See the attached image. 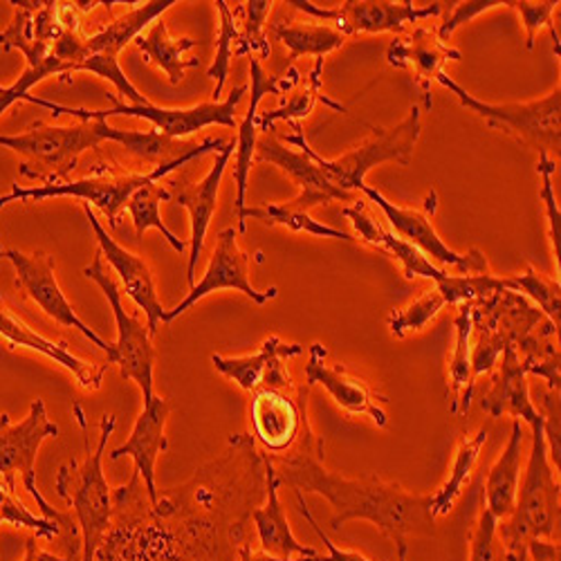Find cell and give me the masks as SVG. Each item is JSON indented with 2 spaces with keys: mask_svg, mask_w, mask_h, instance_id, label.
<instances>
[{
  "mask_svg": "<svg viewBox=\"0 0 561 561\" xmlns=\"http://www.w3.org/2000/svg\"><path fill=\"white\" fill-rule=\"evenodd\" d=\"M270 460L280 483L301 494H319L333 505V530H340L353 519L370 522L398 548L409 546V539L413 537L436 535V517L432 512L434 494L407 492L402 485L385 481L378 474L348 479L325 470L323 440L314 432L293 451L270 456Z\"/></svg>",
  "mask_w": 561,
  "mask_h": 561,
  "instance_id": "cell-2",
  "label": "cell"
},
{
  "mask_svg": "<svg viewBox=\"0 0 561 561\" xmlns=\"http://www.w3.org/2000/svg\"><path fill=\"white\" fill-rule=\"evenodd\" d=\"M173 5H175V0H153V3L139 5L130 12H126L124 16L111 21L104 30L90 34V36H83V48H81L83 61H88L90 57H98V55L119 57V53L126 48L128 43H133L139 34L145 32L147 25H151L158 16H162Z\"/></svg>",
  "mask_w": 561,
  "mask_h": 561,
  "instance_id": "cell-30",
  "label": "cell"
},
{
  "mask_svg": "<svg viewBox=\"0 0 561 561\" xmlns=\"http://www.w3.org/2000/svg\"><path fill=\"white\" fill-rule=\"evenodd\" d=\"M454 12L451 16L436 30L440 41H449V36L465 23H470L472 19L490 12V10H496V8H507L510 10V0H467V3H454Z\"/></svg>",
  "mask_w": 561,
  "mask_h": 561,
  "instance_id": "cell-48",
  "label": "cell"
},
{
  "mask_svg": "<svg viewBox=\"0 0 561 561\" xmlns=\"http://www.w3.org/2000/svg\"><path fill=\"white\" fill-rule=\"evenodd\" d=\"M100 133L108 142H117L126 153L135 156L137 160L156 162L158 167L178 162L196 149V145H184L182 139L167 137L158 130H122L108 126V122L104 119H100Z\"/></svg>",
  "mask_w": 561,
  "mask_h": 561,
  "instance_id": "cell-33",
  "label": "cell"
},
{
  "mask_svg": "<svg viewBox=\"0 0 561 561\" xmlns=\"http://www.w3.org/2000/svg\"><path fill=\"white\" fill-rule=\"evenodd\" d=\"M23 561H70V554L66 552V557H57V554H53V552H48V550H43V548L38 546V539H36L34 535H27Z\"/></svg>",
  "mask_w": 561,
  "mask_h": 561,
  "instance_id": "cell-51",
  "label": "cell"
},
{
  "mask_svg": "<svg viewBox=\"0 0 561 561\" xmlns=\"http://www.w3.org/2000/svg\"><path fill=\"white\" fill-rule=\"evenodd\" d=\"M237 239H239V231L233 229V227H227V229H222L218 233L209 267H207L205 276L201 278V284L192 288V293L186 295V299L182 304H178L173 310L164 312L162 323H169V321L178 319L180 314H184L192 306H196L201 299H205L207 295L218 293V290L243 293L248 299H252L259 306L276 299L278 290L274 286L263 290V293H259L250 284V274H248L250 256L239 248Z\"/></svg>",
  "mask_w": 561,
  "mask_h": 561,
  "instance_id": "cell-17",
  "label": "cell"
},
{
  "mask_svg": "<svg viewBox=\"0 0 561 561\" xmlns=\"http://www.w3.org/2000/svg\"><path fill=\"white\" fill-rule=\"evenodd\" d=\"M245 92H248V85H239L237 90L229 92V98L225 102H207V104H198L192 108H160V106H153L151 102L133 106V104L119 102L115 95H111V92L106 95V100L113 102V108H106V111L70 108V106H61V104H55L48 100H38L34 95H27L23 102L48 108L55 117L70 115V117H77L79 122H95V119L106 122L108 117L147 119L156 126L158 133L173 137V139H182V137H190V135L203 130L205 126H214V124L227 126V128L237 126V117H233V113H237V106L245 98Z\"/></svg>",
  "mask_w": 561,
  "mask_h": 561,
  "instance_id": "cell-9",
  "label": "cell"
},
{
  "mask_svg": "<svg viewBox=\"0 0 561 561\" xmlns=\"http://www.w3.org/2000/svg\"><path fill=\"white\" fill-rule=\"evenodd\" d=\"M456 325V346L449 359V382H451V413L465 415L470 411V402L474 396L477 378L472 373V312L470 306H458V314L454 319Z\"/></svg>",
  "mask_w": 561,
  "mask_h": 561,
  "instance_id": "cell-36",
  "label": "cell"
},
{
  "mask_svg": "<svg viewBox=\"0 0 561 561\" xmlns=\"http://www.w3.org/2000/svg\"><path fill=\"white\" fill-rule=\"evenodd\" d=\"M225 139H205V142L196 145V149L184 156L178 162L156 167L149 173H137V175H90L81 180H66L57 184H38V186H14V190L5 196H0V209L8 207L10 203H30V201H45V198H59V196H72L83 201L85 205H95L104 211L111 227L119 225V216L126 209L128 198L142 190L147 184L160 182L178 167L192 162L205 153H220L225 149Z\"/></svg>",
  "mask_w": 561,
  "mask_h": 561,
  "instance_id": "cell-6",
  "label": "cell"
},
{
  "mask_svg": "<svg viewBox=\"0 0 561 561\" xmlns=\"http://www.w3.org/2000/svg\"><path fill=\"white\" fill-rule=\"evenodd\" d=\"M310 557H293V559H284V557H274L267 554L263 550H254L252 543H243L239 548V561H308Z\"/></svg>",
  "mask_w": 561,
  "mask_h": 561,
  "instance_id": "cell-52",
  "label": "cell"
},
{
  "mask_svg": "<svg viewBox=\"0 0 561 561\" xmlns=\"http://www.w3.org/2000/svg\"><path fill=\"white\" fill-rule=\"evenodd\" d=\"M559 483L548 460V447L543 436V423L533 427V447L526 467V479L517 490L514 510L496 533L505 548L507 561H522L526 546L535 539L552 541L559 528Z\"/></svg>",
  "mask_w": 561,
  "mask_h": 561,
  "instance_id": "cell-4",
  "label": "cell"
},
{
  "mask_svg": "<svg viewBox=\"0 0 561 561\" xmlns=\"http://www.w3.org/2000/svg\"><path fill=\"white\" fill-rule=\"evenodd\" d=\"M83 211H85L88 225L92 227V231H95V237L100 241V252L104 254V259L119 274L124 293L135 301V306L139 310H145V314L149 319V323H147L149 325V333H151V337H156L167 308L158 299L156 278H153V272H151L149 263L145 261V256L128 252L115 239H111L108 231L104 229V225L98 220L95 211L90 209V205L83 203Z\"/></svg>",
  "mask_w": 561,
  "mask_h": 561,
  "instance_id": "cell-19",
  "label": "cell"
},
{
  "mask_svg": "<svg viewBox=\"0 0 561 561\" xmlns=\"http://www.w3.org/2000/svg\"><path fill=\"white\" fill-rule=\"evenodd\" d=\"M288 5L295 10L321 19V21H333L335 27L348 38L357 34H382L393 32L402 34L409 23H417L425 19L438 16L445 8V3H432L425 8H417L409 0L404 3H391V0H346L340 8L325 10L317 8L310 0H288Z\"/></svg>",
  "mask_w": 561,
  "mask_h": 561,
  "instance_id": "cell-14",
  "label": "cell"
},
{
  "mask_svg": "<svg viewBox=\"0 0 561 561\" xmlns=\"http://www.w3.org/2000/svg\"><path fill=\"white\" fill-rule=\"evenodd\" d=\"M503 286L505 290L519 293L526 299H533L541 312L557 325L559 329V308H561V288H559V278L546 276L537 272L533 265L526 267L524 274H512L503 276Z\"/></svg>",
  "mask_w": 561,
  "mask_h": 561,
  "instance_id": "cell-40",
  "label": "cell"
},
{
  "mask_svg": "<svg viewBox=\"0 0 561 561\" xmlns=\"http://www.w3.org/2000/svg\"><path fill=\"white\" fill-rule=\"evenodd\" d=\"M102 142L100 119L79 122L75 126H48L36 122L27 133L0 135V147L27 158V162L19 167V173L43 184L66 182L68 173L77 167L79 156Z\"/></svg>",
  "mask_w": 561,
  "mask_h": 561,
  "instance_id": "cell-7",
  "label": "cell"
},
{
  "mask_svg": "<svg viewBox=\"0 0 561 561\" xmlns=\"http://www.w3.org/2000/svg\"><path fill=\"white\" fill-rule=\"evenodd\" d=\"M485 440H488V430L485 427L474 436H462L460 438V445L456 449L449 477H447L445 485L434 494V501H432L434 517H445V514H449V510L454 507L462 488L467 485V481H470V477L474 472V467L479 462V456H481V449H483Z\"/></svg>",
  "mask_w": 561,
  "mask_h": 561,
  "instance_id": "cell-38",
  "label": "cell"
},
{
  "mask_svg": "<svg viewBox=\"0 0 561 561\" xmlns=\"http://www.w3.org/2000/svg\"><path fill=\"white\" fill-rule=\"evenodd\" d=\"M272 0H250V3L243 5L245 12V23L243 32H239V43L233 48V55L237 57H248V55H261V59H270V41L265 36V21L267 14L272 12Z\"/></svg>",
  "mask_w": 561,
  "mask_h": 561,
  "instance_id": "cell-42",
  "label": "cell"
},
{
  "mask_svg": "<svg viewBox=\"0 0 561 561\" xmlns=\"http://www.w3.org/2000/svg\"><path fill=\"white\" fill-rule=\"evenodd\" d=\"M443 88L454 92L460 106L483 117L492 128H501L517 137L526 147L539 153H557L561 149V85L557 83L543 100L528 104H488L470 95L460 83L445 72L436 79Z\"/></svg>",
  "mask_w": 561,
  "mask_h": 561,
  "instance_id": "cell-10",
  "label": "cell"
},
{
  "mask_svg": "<svg viewBox=\"0 0 561 561\" xmlns=\"http://www.w3.org/2000/svg\"><path fill=\"white\" fill-rule=\"evenodd\" d=\"M359 192L370 203H376L385 211V216H387L389 225L393 227V233L398 239L417 248L436 267H440V270L454 267L456 272H474V270L490 267L485 254L479 248H472L467 254H458V252L449 250L445 245V241L438 237V231L432 222V216H434V209H436V192L430 194L427 205H425L423 211L398 207L391 201H387L378 190H370V186H366V184L362 186Z\"/></svg>",
  "mask_w": 561,
  "mask_h": 561,
  "instance_id": "cell-16",
  "label": "cell"
},
{
  "mask_svg": "<svg viewBox=\"0 0 561 561\" xmlns=\"http://www.w3.org/2000/svg\"><path fill=\"white\" fill-rule=\"evenodd\" d=\"M460 59H462V53L456 48H449L447 43L440 41L438 32L430 27H415L409 36L396 38L387 50L389 66L411 70L417 83L423 85V98L427 108H432V102H430L432 81H436L443 75V66L447 61H460Z\"/></svg>",
  "mask_w": 561,
  "mask_h": 561,
  "instance_id": "cell-26",
  "label": "cell"
},
{
  "mask_svg": "<svg viewBox=\"0 0 561 561\" xmlns=\"http://www.w3.org/2000/svg\"><path fill=\"white\" fill-rule=\"evenodd\" d=\"M522 561H559V543L535 539L526 546Z\"/></svg>",
  "mask_w": 561,
  "mask_h": 561,
  "instance_id": "cell-50",
  "label": "cell"
},
{
  "mask_svg": "<svg viewBox=\"0 0 561 561\" xmlns=\"http://www.w3.org/2000/svg\"><path fill=\"white\" fill-rule=\"evenodd\" d=\"M162 201H171V192L164 190L162 184L153 182L142 186V190H137L128 203L126 209L133 218V227H135V237L142 239L149 229H160L162 237L167 239V243L175 250V252H184L186 250V241L178 239L175 233L164 225L162 214H160V203Z\"/></svg>",
  "mask_w": 561,
  "mask_h": 561,
  "instance_id": "cell-39",
  "label": "cell"
},
{
  "mask_svg": "<svg viewBox=\"0 0 561 561\" xmlns=\"http://www.w3.org/2000/svg\"><path fill=\"white\" fill-rule=\"evenodd\" d=\"M3 254H5V250H3V245H0V261H3Z\"/></svg>",
  "mask_w": 561,
  "mask_h": 561,
  "instance_id": "cell-54",
  "label": "cell"
},
{
  "mask_svg": "<svg viewBox=\"0 0 561 561\" xmlns=\"http://www.w3.org/2000/svg\"><path fill=\"white\" fill-rule=\"evenodd\" d=\"M263 454V465H265V505H259L252 512V522L256 526L259 539H261V550L274 557H284L293 559L297 557H317V550L310 546H304L295 539L290 524L286 519V510L284 503L278 499V488L280 481L276 477L274 465L265 451Z\"/></svg>",
  "mask_w": 561,
  "mask_h": 561,
  "instance_id": "cell-27",
  "label": "cell"
},
{
  "mask_svg": "<svg viewBox=\"0 0 561 561\" xmlns=\"http://www.w3.org/2000/svg\"><path fill=\"white\" fill-rule=\"evenodd\" d=\"M248 218L261 220L263 225H270V227L278 225V227H288L293 231H306V233H312V237L337 239V241H346V243L357 241L353 233H348V231H342V229H335V227H329V225H321L319 220H314L310 216V211L306 207H301L295 201L280 203V205L267 203V205H261V207H245L241 214H237L239 233L248 231Z\"/></svg>",
  "mask_w": 561,
  "mask_h": 561,
  "instance_id": "cell-34",
  "label": "cell"
},
{
  "mask_svg": "<svg viewBox=\"0 0 561 561\" xmlns=\"http://www.w3.org/2000/svg\"><path fill=\"white\" fill-rule=\"evenodd\" d=\"M59 427L48 417V409L45 402L36 398L30 407V413L19 425H12L8 413H0V477L8 483L10 490L16 492V477H21L23 488L27 494L36 501L41 507V514L45 519H50L59 526H64L72 514H64L55 510L48 499H45L36 485V472L34 460L38 454V447L43 440L59 438Z\"/></svg>",
  "mask_w": 561,
  "mask_h": 561,
  "instance_id": "cell-11",
  "label": "cell"
},
{
  "mask_svg": "<svg viewBox=\"0 0 561 561\" xmlns=\"http://www.w3.org/2000/svg\"><path fill=\"white\" fill-rule=\"evenodd\" d=\"M407 557H409V546L398 548V561H407Z\"/></svg>",
  "mask_w": 561,
  "mask_h": 561,
  "instance_id": "cell-53",
  "label": "cell"
},
{
  "mask_svg": "<svg viewBox=\"0 0 561 561\" xmlns=\"http://www.w3.org/2000/svg\"><path fill=\"white\" fill-rule=\"evenodd\" d=\"M135 48L145 55L149 64H156L162 72H167L169 81L178 85L184 79L186 68H198L201 59H184V53L194 50L198 41L196 38H173L162 21H156L149 34H139L135 41Z\"/></svg>",
  "mask_w": 561,
  "mask_h": 561,
  "instance_id": "cell-32",
  "label": "cell"
},
{
  "mask_svg": "<svg viewBox=\"0 0 561 561\" xmlns=\"http://www.w3.org/2000/svg\"><path fill=\"white\" fill-rule=\"evenodd\" d=\"M265 499V465L252 436H229L227 449L194 477L158 492L156 514L190 533L227 561L239 557L252 512Z\"/></svg>",
  "mask_w": 561,
  "mask_h": 561,
  "instance_id": "cell-1",
  "label": "cell"
},
{
  "mask_svg": "<svg viewBox=\"0 0 561 561\" xmlns=\"http://www.w3.org/2000/svg\"><path fill=\"white\" fill-rule=\"evenodd\" d=\"M522 454H524V430L522 420H514L510 440L499 456V460L492 465V470L485 481L483 490V507L492 514L496 522L507 519L514 501H517L519 490V474H522Z\"/></svg>",
  "mask_w": 561,
  "mask_h": 561,
  "instance_id": "cell-29",
  "label": "cell"
},
{
  "mask_svg": "<svg viewBox=\"0 0 561 561\" xmlns=\"http://www.w3.org/2000/svg\"><path fill=\"white\" fill-rule=\"evenodd\" d=\"M310 387H259L250 398V425L263 451L284 456L312 434L306 417Z\"/></svg>",
  "mask_w": 561,
  "mask_h": 561,
  "instance_id": "cell-13",
  "label": "cell"
},
{
  "mask_svg": "<svg viewBox=\"0 0 561 561\" xmlns=\"http://www.w3.org/2000/svg\"><path fill=\"white\" fill-rule=\"evenodd\" d=\"M301 353H304L301 344H286V342H280L276 335H272L261 344L259 353H254V355H243V357L211 355V364L220 373V376L233 380L243 391L252 393L261 387L263 376H265L267 366L272 364V359H276V357L290 359Z\"/></svg>",
  "mask_w": 561,
  "mask_h": 561,
  "instance_id": "cell-31",
  "label": "cell"
},
{
  "mask_svg": "<svg viewBox=\"0 0 561 561\" xmlns=\"http://www.w3.org/2000/svg\"><path fill=\"white\" fill-rule=\"evenodd\" d=\"M510 10H514L522 16V23L528 32V38H526L528 50L535 48V38L539 34V30L548 27L554 38V50L559 55L561 41H559V32L552 23V14H554V10H559V0H543V3H533V0H510Z\"/></svg>",
  "mask_w": 561,
  "mask_h": 561,
  "instance_id": "cell-46",
  "label": "cell"
},
{
  "mask_svg": "<svg viewBox=\"0 0 561 561\" xmlns=\"http://www.w3.org/2000/svg\"><path fill=\"white\" fill-rule=\"evenodd\" d=\"M250 77H252V104L245 113V119L239 124V135L233 139V156H237V167H233V180H237V203H233V214H241L245 209V194H248V175L256 153V139H259V104L265 95H286L299 81L301 72L290 66L288 77H267L261 61L256 57L250 59Z\"/></svg>",
  "mask_w": 561,
  "mask_h": 561,
  "instance_id": "cell-21",
  "label": "cell"
},
{
  "mask_svg": "<svg viewBox=\"0 0 561 561\" xmlns=\"http://www.w3.org/2000/svg\"><path fill=\"white\" fill-rule=\"evenodd\" d=\"M254 160L270 162L284 171L299 186V196L295 198V203H299L308 211L321 205H331L333 201L353 203V196L340 192L335 184H331V180L323 175L319 164L308 153H297L288 149L274 133H263L256 139Z\"/></svg>",
  "mask_w": 561,
  "mask_h": 561,
  "instance_id": "cell-20",
  "label": "cell"
},
{
  "mask_svg": "<svg viewBox=\"0 0 561 561\" xmlns=\"http://www.w3.org/2000/svg\"><path fill=\"white\" fill-rule=\"evenodd\" d=\"M490 382L488 393L481 398V409L492 417L512 415L514 420H524L533 430L543 423L541 411L530 400L528 373L519 359V353L514 346H507L496 366Z\"/></svg>",
  "mask_w": 561,
  "mask_h": 561,
  "instance_id": "cell-23",
  "label": "cell"
},
{
  "mask_svg": "<svg viewBox=\"0 0 561 561\" xmlns=\"http://www.w3.org/2000/svg\"><path fill=\"white\" fill-rule=\"evenodd\" d=\"M290 126L295 133L278 137L280 142L293 145L308 153L319 164L323 175L331 180V184H335L340 192L353 196L362 190L364 178L373 167L385 162H398L402 167L409 164L420 130H423V108L411 106L407 117L391 128H370L373 133L364 142L335 160H323L319 153H314V149H310V145L306 142V130L299 122H293Z\"/></svg>",
  "mask_w": 561,
  "mask_h": 561,
  "instance_id": "cell-5",
  "label": "cell"
},
{
  "mask_svg": "<svg viewBox=\"0 0 561 561\" xmlns=\"http://www.w3.org/2000/svg\"><path fill=\"white\" fill-rule=\"evenodd\" d=\"M14 526V528H25L30 535L36 539H48L55 541L61 537V526L32 514L25 503L19 499L14 490L8 488V483L0 477V526Z\"/></svg>",
  "mask_w": 561,
  "mask_h": 561,
  "instance_id": "cell-41",
  "label": "cell"
},
{
  "mask_svg": "<svg viewBox=\"0 0 561 561\" xmlns=\"http://www.w3.org/2000/svg\"><path fill=\"white\" fill-rule=\"evenodd\" d=\"M297 510H299V514L301 517L312 526V530L317 533V537L323 541V546L329 548V554L325 557H310L308 561H370V559H366L362 552H355V550H342V548H337L333 541H331V537L323 533V528L317 524V519L312 517V512L308 510V505H306V501H304V494L301 492H297Z\"/></svg>",
  "mask_w": 561,
  "mask_h": 561,
  "instance_id": "cell-49",
  "label": "cell"
},
{
  "mask_svg": "<svg viewBox=\"0 0 561 561\" xmlns=\"http://www.w3.org/2000/svg\"><path fill=\"white\" fill-rule=\"evenodd\" d=\"M557 171V162L548 156V153H539V162H537V173L541 175V190H539V201L546 207V225H548V239H550V248H552V256H554V270L559 276V245H561V211L557 207V198H554V184H552V175Z\"/></svg>",
  "mask_w": 561,
  "mask_h": 561,
  "instance_id": "cell-45",
  "label": "cell"
},
{
  "mask_svg": "<svg viewBox=\"0 0 561 561\" xmlns=\"http://www.w3.org/2000/svg\"><path fill=\"white\" fill-rule=\"evenodd\" d=\"M3 259H8L16 270V288L25 293L45 314L55 319L57 323L66 325V329L79 331L90 344H95L100 351H104L111 364L113 359V344L100 337L95 331L88 329V325L79 319L72 304L64 295L59 280H57V263L55 256L48 252H34L23 254L19 250H5Z\"/></svg>",
  "mask_w": 561,
  "mask_h": 561,
  "instance_id": "cell-15",
  "label": "cell"
},
{
  "mask_svg": "<svg viewBox=\"0 0 561 561\" xmlns=\"http://www.w3.org/2000/svg\"><path fill=\"white\" fill-rule=\"evenodd\" d=\"M95 561H225L203 541L156 514L147 488L133 472L113 490L111 530Z\"/></svg>",
  "mask_w": 561,
  "mask_h": 561,
  "instance_id": "cell-3",
  "label": "cell"
},
{
  "mask_svg": "<svg viewBox=\"0 0 561 561\" xmlns=\"http://www.w3.org/2000/svg\"><path fill=\"white\" fill-rule=\"evenodd\" d=\"M321 79H323V59L319 57L314 61V68L310 70V75L306 77V81L301 79L293 90H290V98L284 106H278L274 111H265L261 115H256V126L263 133H272L276 122H299L304 117H308L312 113V108L321 102L323 106H329L337 113H346V108L342 104H337L335 100H331L329 95H323L321 90Z\"/></svg>",
  "mask_w": 561,
  "mask_h": 561,
  "instance_id": "cell-35",
  "label": "cell"
},
{
  "mask_svg": "<svg viewBox=\"0 0 561 561\" xmlns=\"http://www.w3.org/2000/svg\"><path fill=\"white\" fill-rule=\"evenodd\" d=\"M496 526L499 522L481 505V514L470 543V561H507Z\"/></svg>",
  "mask_w": 561,
  "mask_h": 561,
  "instance_id": "cell-47",
  "label": "cell"
},
{
  "mask_svg": "<svg viewBox=\"0 0 561 561\" xmlns=\"http://www.w3.org/2000/svg\"><path fill=\"white\" fill-rule=\"evenodd\" d=\"M472 312V373H492L507 346L517 348L548 319L530 299L512 290L467 304Z\"/></svg>",
  "mask_w": 561,
  "mask_h": 561,
  "instance_id": "cell-8",
  "label": "cell"
},
{
  "mask_svg": "<svg viewBox=\"0 0 561 561\" xmlns=\"http://www.w3.org/2000/svg\"><path fill=\"white\" fill-rule=\"evenodd\" d=\"M171 404L169 400L153 396L145 402L142 413L135 420V427L124 445L111 451V460H119L130 456L135 460V472L142 479L151 505L158 503V485H156V460L160 454L169 449L167 440V420Z\"/></svg>",
  "mask_w": 561,
  "mask_h": 561,
  "instance_id": "cell-22",
  "label": "cell"
},
{
  "mask_svg": "<svg viewBox=\"0 0 561 561\" xmlns=\"http://www.w3.org/2000/svg\"><path fill=\"white\" fill-rule=\"evenodd\" d=\"M0 340H3L12 351L14 348H30V351H36L45 357H50L53 362H57L66 370H70L72 376L77 378V382L88 391L102 389L106 370L111 368L108 362L90 364L85 359H79L77 355H72L68 351L66 344H55L50 340H45L43 335L34 333L12 308L5 306L3 297H0Z\"/></svg>",
  "mask_w": 561,
  "mask_h": 561,
  "instance_id": "cell-24",
  "label": "cell"
},
{
  "mask_svg": "<svg viewBox=\"0 0 561 561\" xmlns=\"http://www.w3.org/2000/svg\"><path fill=\"white\" fill-rule=\"evenodd\" d=\"M443 295L434 288L427 290L423 297L415 299L411 306L402 310H393L389 317V329L398 340H404L409 333H420L425 325L438 317V312L445 308Z\"/></svg>",
  "mask_w": 561,
  "mask_h": 561,
  "instance_id": "cell-43",
  "label": "cell"
},
{
  "mask_svg": "<svg viewBox=\"0 0 561 561\" xmlns=\"http://www.w3.org/2000/svg\"><path fill=\"white\" fill-rule=\"evenodd\" d=\"M233 149H237V145L227 142L225 149L216 156L211 171L201 182H196L194 186H186L182 192L171 194V201L190 211V220H192V239H190L192 254H190V267H186V280H190L192 288L196 286V267L203 254L207 229L218 209V192L225 178V169L233 156Z\"/></svg>",
  "mask_w": 561,
  "mask_h": 561,
  "instance_id": "cell-25",
  "label": "cell"
},
{
  "mask_svg": "<svg viewBox=\"0 0 561 561\" xmlns=\"http://www.w3.org/2000/svg\"><path fill=\"white\" fill-rule=\"evenodd\" d=\"M218 12H220V34H218V50H216V59L207 70V77L216 81V88L211 92L214 102H220L222 88L227 83L229 77V68H231V57H233V48L239 43V27L237 21H233V12L229 10V5L225 0H218Z\"/></svg>",
  "mask_w": 561,
  "mask_h": 561,
  "instance_id": "cell-44",
  "label": "cell"
},
{
  "mask_svg": "<svg viewBox=\"0 0 561 561\" xmlns=\"http://www.w3.org/2000/svg\"><path fill=\"white\" fill-rule=\"evenodd\" d=\"M272 32L290 50V66L304 55L325 59L346 43V36L335 25H323V23L319 25L274 23Z\"/></svg>",
  "mask_w": 561,
  "mask_h": 561,
  "instance_id": "cell-37",
  "label": "cell"
},
{
  "mask_svg": "<svg viewBox=\"0 0 561 561\" xmlns=\"http://www.w3.org/2000/svg\"><path fill=\"white\" fill-rule=\"evenodd\" d=\"M83 276L95 280V284L104 290L108 306L113 308L115 323H117V342L113 344V359L111 366L117 364L124 380H133L139 389H142L145 402H149L156 396V382H153V368H156V348L153 337L149 333V325L139 321V317H133L122 306V290L115 284V278L104 267V254L98 252L90 265L83 267Z\"/></svg>",
  "mask_w": 561,
  "mask_h": 561,
  "instance_id": "cell-12",
  "label": "cell"
},
{
  "mask_svg": "<svg viewBox=\"0 0 561 561\" xmlns=\"http://www.w3.org/2000/svg\"><path fill=\"white\" fill-rule=\"evenodd\" d=\"M342 216H346V218L353 222V227H355V231H357V237H359L364 243H368V245H373L376 250H380V252H385V254L398 259V261L402 263V272H404L407 278L423 276V278H432L434 284H438V280L445 278L447 270L436 267L417 248H413L411 243L398 239L393 231H389V229H385L382 225H378L376 220H373V218L366 214V209H364L362 203H357L355 207L342 209Z\"/></svg>",
  "mask_w": 561,
  "mask_h": 561,
  "instance_id": "cell-28",
  "label": "cell"
},
{
  "mask_svg": "<svg viewBox=\"0 0 561 561\" xmlns=\"http://www.w3.org/2000/svg\"><path fill=\"white\" fill-rule=\"evenodd\" d=\"M325 355H329V351L321 344L310 346V357L306 364V387L321 385L335 400V404L346 413L368 415L378 427H387L389 417L387 411L380 407V402H389L387 396L376 393V389L362 378L353 376L344 364L329 366L325 364Z\"/></svg>",
  "mask_w": 561,
  "mask_h": 561,
  "instance_id": "cell-18",
  "label": "cell"
}]
</instances>
